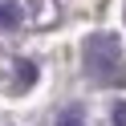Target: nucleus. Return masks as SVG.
<instances>
[{"mask_svg":"<svg viewBox=\"0 0 126 126\" xmlns=\"http://www.w3.org/2000/svg\"><path fill=\"white\" fill-rule=\"evenodd\" d=\"M81 61L98 85H126V57L114 33H94L81 45Z\"/></svg>","mask_w":126,"mask_h":126,"instance_id":"1","label":"nucleus"},{"mask_svg":"<svg viewBox=\"0 0 126 126\" xmlns=\"http://www.w3.org/2000/svg\"><path fill=\"white\" fill-rule=\"evenodd\" d=\"M20 25V8L16 4H0V29H16Z\"/></svg>","mask_w":126,"mask_h":126,"instance_id":"2","label":"nucleus"},{"mask_svg":"<svg viewBox=\"0 0 126 126\" xmlns=\"http://www.w3.org/2000/svg\"><path fill=\"white\" fill-rule=\"evenodd\" d=\"M57 126H85V122H81V114H77V110H69V114H61Z\"/></svg>","mask_w":126,"mask_h":126,"instance_id":"3","label":"nucleus"},{"mask_svg":"<svg viewBox=\"0 0 126 126\" xmlns=\"http://www.w3.org/2000/svg\"><path fill=\"white\" fill-rule=\"evenodd\" d=\"M110 118H114V126H126V102H118V106H114V114H110Z\"/></svg>","mask_w":126,"mask_h":126,"instance_id":"4","label":"nucleus"}]
</instances>
